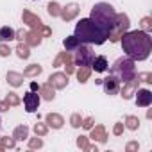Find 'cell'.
Here are the masks:
<instances>
[{
  "label": "cell",
  "instance_id": "obj_1",
  "mask_svg": "<svg viewBox=\"0 0 152 152\" xmlns=\"http://www.w3.org/2000/svg\"><path fill=\"white\" fill-rule=\"evenodd\" d=\"M122 48L125 52L127 57H131L132 61H145L148 59L150 52H152V38L148 32L145 31H127L122 38H120Z\"/></svg>",
  "mask_w": 152,
  "mask_h": 152
},
{
  "label": "cell",
  "instance_id": "obj_2",
  "mask_svg": "<svg viewBox=\"0 0 152 152\" xmlns=\"http://www.w3.org/2000/svg\"><path fill=\"white\" fill-rule=\"evenodd\" d=\"M73 36L79 39V43H84V45H104L109 38V31L99 27L90 18H81L75 25Z\"/></svg>",
  "mask_w": 152,
  "mask_h": 152
},
{
  "label": "cell",
  "instance_id": "obj_3",
  "mask_svg": "<svg viewBox=\"0 0 152 152\" xmlns=\"http://www.w3.org/2000/svg\"><path fill=\"white\" fill-rule=\"evenodd\" d=\"M115 16H116V11L111 4L107 2H99L91 7V13H90V20H93L99 27L106 29V31H111L113 23H115Z\"/></svg>",
  "mask_w": 152,
  "mask_h": 152
},
{
  "label": "cell",
  "instance_id": "obj_4",
  "mask_svg": "<svg viewBox=\"0 0 152 152\" xmlns=\"http://www.w3.org/2000/svg\"><path fill=\"white\" fill-rule=\"evenodd\" d=\"M109 73H113L115 77L120 81V84H124V83H127V81H131V79L136 77V61H132V59L127 57V56L118 57V59L113 63Z\"/></svg>",
  "mask_w": 152,
  "mask_h": 152
},
{
  "label": "cell",
  "instance_id": "obj_5",
  "mask_svg": "<svg viewBox=\"0 0 152 152\" xmlns=\"http://www.w3.org/2000/svg\"><path fill=\"white\" fill-rule=\"evenodd\" d=\"M129 27H131L129 16H127L125 13H116L115 23H113V27H111V31H109V38H107V39H109L111 43H118L120 38L129 31Z\"/></svg>",
  "mask_w": 152,
  "mask_h": 152
},
{
  "label": "cell",
  "instance_id": "obj_6",
  "mask_svg": "<svg viewBox=\"0 0 152 152\" xmlns=\"http://www.w3.org/2000/svg\"><path fill=\"white\" fill-rule=\"evenodd\" d=\"M93 59H95V52L88 45H84V43H81L77 48H75L73 50V56H72V61L77 64V66H90L91 68Z\"/></svg>",
  "mask_w": 152,
  "mask_h": 152
},
{
  "label": "cell",
  "instance_id": "obj_7",
  "mask_svg": "<svg viewBox=\"0 0 152 152\" xmlns=\"http://www.w3.org/2000/svg\"><path fill=\"white\" fill-rule=\"evenodd\" d=\"M15 39L20 43V41H23L25 45H29V47H38V45H41V41H43V36L38 32V31H23V29H20V31H16L15 32Z\"/></svg>",
  "mask_w": 152,
  "mask_h": 152
},
{
  "label": "cell",
  "instance_id": "obj_8",
  "mask_svg": "<svg viewBox=\"0 0 152 152\" xmlns=\"http://www.w3.org/2000/svg\"><path fill=\"white\" fill-rule=\"evenodd\" d=\"M100 84H102V90L106 95H118V91H120V81L113 73H109L106 79H102Z\"/></svg>",
  "mask_w": 152,
  "mask_h": 152
},
{
  "label": "cell",
  "instance_id": "obj_9",
  "mask_svg": "<svg viewBox=\"0 0 152 152\" xmlns=\"http://www.w3.org/2000/svg\"><path fill=\"white\" fill-rule=\"evenodd\" d=\"M39 102H41V97L36 91H27L23 95V106H25L27 113H36L39 107Z\"/></svg>",
  "mask_w": 152,
  "mask_h": 152
},
{
  "label": "cell",
  "instance_id": "obj_10",
  "mask_svg": "<svg viewBox=\"0 0 152 152\" xmlns=\"http://www.w3.org/2000/svg\"><path fill=\"white\" fill-rule=\"evenodd\" d=\"M22 20H23V23H27L29 27H31V31H41V27H43V22H41V18L38 16V15H34V13H31L29 9H23V13H22Z\"/></svg>",
  "mask_w": 152,
  "mask_h": 152
},
{
  "label": "cell",
  "instance_id": "obj_11",
  "mask_svg": "<svg viewBox=\"0 0 152 152\" xmlns=\"http://www.w3.org/2000/svg\"><path fill=\"white\" fill-rule=\"evenodd\" d=\"M140 88V81L134 77V79H131V81H127V83H124V86L120 88V95H122V99L124 100H131L132 97H134V93H136V90Z\"/></svg>",
  "mask_w": 152,
  "mask_h": 152
},
{
  "label": "cell",
  "instance_id": "obj_12",
  "mask_svg": "<svg viewBox=\"0 0 152 152\" xmlns=\"http://www.w3.org/2000/svg\"><path fill=\"white\" fill-rule=\"evenodd\" d=\"M48 84L54 90H64L68 86V75L64 72H54L48 77Z\"/></svg>",
  "mask_w": 152,
  "mask_h": 152
},
{
  "label": "cell",
  "instance_id": "obj_13",
  "mask_svg": "<svg viewBox=\"0 0 152 152\" xmlns=\"http://www.w3.org/2000/svg\"><path fill=\"white\" fill-rule=\"evenodd\" d=\"M79 13H81V6L75 4V2H70V4H66L64 7H61V15H59V16H61L64 22H72V20L77 18Z\"/></svg>",
  "mask_w": 152,
  "mask_h": 152
},
{
  "label": "cell",
  "instance_id": "obj_14",
  "mask_svg": "<svg viewBox=\"0 0 152 152\" xmlns=\"http://www.w3.org/2000/svg\"><path fill=\"white\" fill-rule=\"evenodd\" d=\"M136 106L138 107H148L152 104V91L147 88H138L136 90Z\"/></svg>",
  "mask_w": 152,
  "mask_h": 152
},
{
  "label": "cell",
  "instance_id": "obj_15",
  "mask_svg": "<svg viewBox=\"0 0 152 152\" xmlns=\"http://www.w3.org/2000/svg\"><path fill=\"white\" fill-rule=\"evenodd\" d=\"M88 140H93V141H97V143H106V141H107L106 127H104V125H95V127H91Z\"/></svg>",
  "mask_w": 152,
  "mask_h": 152
},
{
  "label": "cell",
  "instance_id": "obj_16",
  "mask_svg": "<svg viewBox=\"0 0 152 152\" xmlns=\"http://www.w3.org/2000/svg\"><path fill=\"white\" fill-rule=\"evenodd\" d=\"M45 124H47L48 127H52V129H61V127L64 125V118H63L59 113H48V115L45 116Z\"/></svg>",
  "mask_w": 152,
  "mask_h": 152
},
{
  "label": "cell",
  "instance_id": "obj_17",
  "mask_svg": "<svg viewBox=\"0 0 152 152\" xmlns=\"http://www.w3.org/2000/svg\"><path fill=\"white\" fill-rule=\"evenodd\" d=\"M6 79H7V84L9 86H13V88H20L22 84H23V73H18V72H13V70H9L7 72V75H6Z\"/></svg>",
  "mask_w": 152,
  "mask_h": 152
},
{
  "label": "cell",
  "instance_id": "obj_18",
  "mask_svg": "<svg viewBox=\"0 0 152 152\" xmlns=\"http://www.w3.org/2000/svg\"><path fill=\"white\" fill-rule=\"evenodd\" d=\"M107 68H109L107 57H106V56H95V59H93V63H91V70L102 73V72H107Z\"/></svg>",
  "mask_w": 152,
  "mask_h": 152
},
{
  "label": "cell",
  "instance_id": "obj_19",
  "mask_svg": "<svg viewBox=\"0 0 152 152\" xmlns=\"http://www.w3.org/2000/svg\"><path fill=\"white\" fill-rule=\"evenodd\" d=\"M38 91H39V97H41L43 100H48V102H50V100H54V99H56V90H54L48 83L41 84Z\"/></svg>",
  "mask_w": 152,
  "mask_h": 152
},
{
  "label": "cell",
  "instance_id": "obj_20",
  "mask_svg": "<svg viewBox=\"0 0 152 152\" xmlns=\"http://www.w3.org/2000/svg\"><path fill=\"white\" fill-rule=\"evenodd\" d=\"M15 29H11L9 25H4V27H0V43H9L15 39Z\"/></svg>",
  "mask_w": 152,
  "mask_h": 152
},
{
  "label": "cell",
  "instance_id": "obj_21",
  "mask_svg": "<svg viewBox=\"0 0 152 152\" xmlns=\"http://www.w3.org/2000/svg\"><path fill=\"white\" fill-rule=\"evenodd\" d=\"M68 63H73L72 61V52H59L57 54V57L54 59V63H52V66H61V64H68Z\"/></svg>",
  "mask_w": 152,
  "mask_h": 152
},
{
  "label": "cell",
  "instance_id": "obj_22",
  "mask_svg": "<svg viewBox=\"0 0 152 152\" xmlns=\"http://www.w3.org/2000/svg\"><path fill=\"white\" fill-rule=\"evenodd\" d=\"M13 138H15L16 141H23V140H27V138H29V127H27V125H18V127H15V131H13Z\"/></svg>",
  "mask_w": 152,
  "mask_h": 152
},
{
  "label": "cell",
  "instance_id": "obj_23",
  "mask_svg": "<svg viewBox=\"0 0 152 152\" xmlns=\"http://www.w3.org/2000/svg\"><path fill=\"white\" fill-rule=\"evenodd\" d=\"M43 72V66L34 63V64H29L25 70H23V77H38V75Z\"/></svg>",
  "mask_w": 152,
  "mask_h": 152
},
{
  "label": "cell",
  "instance_id": "obj_24",
  "mask_svg": "<svg viewBox=\"0 0 152 152\" xmlns=\"http://www.w3.org/2000/svg\"><path fill=\"white\" fill-rule=\"evenodd\" d=\"M15 52H16V56H18L20 59H29V57H31V47L25 45L23 41H20V43L16 45Z\"/></svg>",
  "mask_w": 152,
  "mask_h": 152
},
{
  "label": "cell",
  "instance_id": "obj_25",
  "mask_svg": "<svg viewBox=\"0 0 152 152\" xmlns=\"http://www.w3.org/2000/svg\"><path fill=\"white\" fill-rule=\"evenodd\" d=\"M75 73H77V81L81 84H84V83H88L90 75H91V68L90 66H79V70L75 72Z\"/></svg>",
  "mask_w": 152,
  "mask_h": 152
},
{
  "label": "cell",
  "instance_id": "obj_26",
  "mask_svg": "<svg viewBox=\"0 0 152 152\" xmlns=\"http://www.w3.org/2000/svg\"><path fill=\"white\" fill-rule=\"evenodd\" d=\"M79 45H81V43H79V39L75 38V36H66V38H64V41H63V47H64V50H66V52H73Z\"/></svg>",
  "mask_w": 152,
  "mask_h": 152
},
{
  "label": "cell",
  "instance_id": "obj_27",
  "mask_svg": "<svg viewBox=\"0 0 152 152\" xmlns=\"http://www.w3.org/2000/svg\"><path fill=\"white\" fill-rule=\"evenodd\" d=\"M124 125H125L129 131H138V127H140V118H138L136 115H127Z\"/></svg>",
  "mask_w": 152,
  "mask_h": 152
},
{
  "label": "cell",
  "instance_id": "obj_28",
  "mask_svg": "<svg viewBox=\"0 0 152 152\" xmlns=\"http://www.w3.org/2000/svg\"><path fill=\"white\" fill-rule=\"evenodd\" d=\"M32 129H34V134H36V136H41V138H43V136L48 134V125H47L45 122H36Z\"/></svg>",
  "mask_w": 152,
  "mask_h": 152
},
{
  "label": "cell",
  "instance_id": "obj_29",
  "mask_svg": "<svg viewBox=\"0 0 152 152\" xmlns=\"http://www.w3.org/2000/svg\"><path fill=\"white\" fill-rule=\"evenodd\" d=\"M11 107H16V106H20V97H18V93H15V91H9V93H6V99H4Z\"/></svg>",
  "mask_w": 152,
  "mask_h": 152
},
{
  "label": "cell",
  "instance_id": "obj_30",
  "mask_svg": "<svg viewBox=\"0 0 152 152\" xmlns=\"http://www.w3.org/2000/svg\"><path fill=\"white\" fill-rule=\"evenodd\" d=\"M47 13H48L52 18H57V16L61 15V6H59L57 2H48V6H47Z\"/></svg>",
  "mask_w": 152,
  "mask_h": 152
},
{
  "label": "cell",
  "instance_id": "obj_31",
  "mask_svg": "<svg viewBox=\"0 0 152 152\" xmlns=\"http://www.w3.org/2000/svg\"><path fill=\"white\" fill-rule=\"evenodd\" d=\"M140 29L150 34V31H152V18H150V16H143V18L140 20Z\"/></svg>",
  "mask_w": 152,
  "mask_h": 152
},
{
  "label": "cell",
  "instance_id": "obj_32",
  "mask_svg": "<svg viewBox=\"0 0 152 152\" xmlns=\"http://www.w3.org/2000/svg\"><path fill=\"white\" fill-rule=\"evenodd\" d=\"M136 79H138L140 83L152 84V73H150V72H141V73H136Z\"/></svg>",
  "mask_w": 152,
  "mask_h": 152
},
{
  "label": "cell",
  "instance_id": "obj_33",
  "mask_svg": "<svg viewBox=\"0 0 152 152\" xmlns=\"http://www.w3.org/2000/svg\"><path fill=\"white\" fill-rule=\"evenodd\" d=\"M81 124H83V116H81V113H73V115L70 116V125H72L73 129H79Z\"/></svg>",
  "mask_w": 152,
  "mask_h": 152
},
{
  "label": "cell",
  "instance_id": "obj_34",
  "mask_svg": "<svg viewBox=\"0 0 152 152\" xmlns=\"http://www.w3.org/2000/svg\"><path fill=\"white\" fill-rule=\"evenodd\" d=\"M0 143H2L4 145V148H15L16 147V140L11 136H4V138H0Z\"/></svg>",
  "mask_w": 152,
  "mask_h": 152
},
{
  "label": "cell",
  "instance_id": "obj_35",
  "mask_svg": "<svg viewBox=\"0 0 152 152\" xmlns=\"http://www.w3.org/2000/svg\"><path fill=\"white\" fill-rule=\"evenodd\" d=\"M43 147V140L41 136H36V138H29V148H41Z\"/></svg>",
  "mask_w": 152,
  "mask_h": 152
},
{
  "label": "cell",
  "instance_id": "obj_36",
  "mask_svg": "<svg viewBox=\"0 0 152 152\" xmlns=\"http://www.w3.org/2000/svg\"><path fill=\"white\" fill-rule=\"evenodd\" d=\"M11 47L7 43H0V57H9L11 56Z\"/></svg>",
  "mask_w": 152,
  "mask_h": 152
},
{
  "label": "cell",
  "instance_id": "obj_37",
  "mask_svg": "<svg viewBox=\"0 0 152 152\" xmlns=\"http://www.w3.org/2000/svg\"><path fill=\"white\" fill-rule=\"evenodd\" d=\"M95 125V118L93 116H88V118H83V124H81V127L83 129H86V131H90L91 127Z\"/></svg>",
  "mask_w": 152,
  "mask_h": 152
},
{
  "label": "cell",
  "instance_id": "obj_38",
  "mask_svg": "<svg viewBox=\"0 0 152 152\" xmlns=\"http://www.w3.org/2000/svg\"><path fill=\"white\" fill-rule=\"evenodd\" d=\"M75 145H77L81 150H84L86 145H88V136H77V140H75Z\"/></svg>",
  "mask_w": 152,
  "mask_h": 152
},
{
  "label": "cell",
  "instance_id": "obj_39",
  "mask_svg": "<svg viewBox=\"0 0 152 152\" xmlns=\"http://www.w3.org/2000/svg\"><path fill=\"white\" fill-rule=\"evenodd\" d=\"M124 129H125V125H124L122 122H116V124L113 125V134H115V136H122V134H124Z\"/></svg>",
  "mask_w": 152,
  "mask_h": 152
},
{
  "label": "cell",
  "instance_id": "obj_40",
  "mask_svg": "<svg viewBox=\"0 0 152 152\" xmlns=\"http://www.w3.org/2000/svg\"><path fill=\"white\" fill-rule=\"evenodd\" d=\"M140 150V143L138 141H129L125 145V152H138Z\"/></svg>",
  "mask_w": 152,
  "mask_h": 152
},
{
  "label": "cell",
  "instance_id": "obj_41",
  "mask_svg": "<svg viewBox=\"0 0 152 152\" xmlns=\"http://www.w3.org/2000/svg\"><path fill=\"white\" fill-rule=\"evenodd\" d=\"M39 34H41L43 38H48V36L52 34V29H50V27H47V25H43V27H41V31H39Z\"/></svg>",
  "mask_w": 152,
  "mask_h": 152
},
{
  "label": "cell",
  "instance_id": "obj_42",
  "mask_svg": "<svg viewBox=\"0 0 152 152\" xmlns=\"http://www.w3.org/2000/svg\"><path fill=\"white\" fill-rule=\"evenodd\" d=\"M9 104L6 102V100H0V113H6V111H9Z\"/></svg>",
  "mask_w": 152,
  "mask_h": 152
},
{
  "label": "cell",
  "instance_id": "obj_43",
  "mask_svg": "<svg viewBox=\"0 0 152 152\" xmlns=\"http://www.w3.org/2000/svg\"><path fill=\"white\" fill-rule=\"evenodd\" d=\"M64 68H66V75H70V73H73L75 72V66H73V63H68V64H64Z\"/></svg>",
  "mask_w": 152,
  "mask_h": 152
},
{
  "label": "cell",
  "instance_id": "obj_44",
  "mask_svg": "<svg viewBox=\"0 0 152 152\" xmlns=\"http://www.w3.org/2000/svg\"><path fill=\"white\" fill-rule=\"evenodd\" d=\"M84 150H88V152H97V150H99V148H97V145H90V143H88V145H86V148H84Z\"/></svg>",
  "mask_w": 152,
  "mask_h": 152
},
{
  "label": "cell",
  "instance_id": "obj_45",
  "mask_svg": "<svg viewBox=\"0 0 152 152\" xmlns=\"http://www.w3.org/2000/svg\"><path fill=\"white\" fill-rule=\"evenodd\" d=\"M38 90H39L38 83H31V91H38Z\"/></svg>",
  "mask_w": 152,
  "mask_h": 152
},
{
  "label": "cell",
  "instance_id": "obj_46",
  "mask_svg": "<svg viewBox=\"0 0 152 152\" xmlns=\"http://www.w3.org/2000/svg\"><path fill=\"white\" fill-rule=\"evenodd\" d=\"M0 150H6V148H4V145H2V143H0Z\"/></svg>",
  "mask_w": 152,
  "mask_h": 152
},
{
  "label": "cell",
  "instance_id": "obj_47",
  "mask_svg": "<svg viewBox=\"0 0 152 152\" xmlns=\"http://www.w3.org/2000/svg\"><path fill=\"white\" fill-rule=\"evenodd\" d=\"M0 127H2V124H0Z\"/></svg>",
  "mask_w": 152,
  "mask_h": 152
}]
</instances>
